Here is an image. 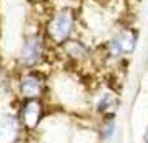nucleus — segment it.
<instances>
[{
    "label": "nucleus",
    "instance_id": "nucleus-1",
    "mask_svg": "<svg viewBox=\"0 0 148 143\" xmlns=\"http://www.w3.org/2000/svg\"><path fill=\"white\" fill-rule=\"evenodd\" d=\"M138 40H140V35H138L136 28L121 27L112 35L110 40H107L101 45V50H103L101 55H103L105 62L121 63L125 58H128L130 55L136 52Z\"/></svg>",
    "mask_w": 148,
    "mask_h": 143
},
{
    "label": "nucleus",
    "instance_id": "nucleus-2",
    "mask_svg": "<svg viewBox=\"0 0 148 143\" xmlns=\"http://www.w3.org/2000/svg\"><path fill=\"white\" fill-rule=\"evenodd\" d=\"M75 25H77L75 12L72 8H62L57 14L52 15V18L48 20L47 28H45V37L52 45L62 47L68 40L73 38Z\"/></svg>",
    "mask_w": 148,
    "mask_h": 143
},
{
    "label": "nucleus",
    "instance_id": "nucleus-3",
    "mask_svg": "<svg viewBox=\"0 0 148 143\" xmlns=\"http://www.w3.org/2000/svg\"><path fill=\"white\" fill-rule=\"evenodd\" d=\"M120 107L121 100L118 92L108 85L95 90L88 98V108H90V113L95 116V120L107 118V116H116Z\"/></svg>",
    "mask_w": 148,
    "mask_h": 143
},
{
    "label": "nucleus",
    "instance_id": "nucleus-4",
    "mask_svg": "<svg viewBox=\"0 0 148 143\" xmlns=\"http://www.w3.org/2000/svg\"><path fill=\"white\" fill-rule=\"evenodd\" d=\"M47 57V37L30 34L25 37L18 53V65L23 70H37Z\"/></svg>",
    "mask_w": 148,
    "mask_h": 143
},
{
    "label": "nucleus",
    "instance_id": "nucleus-5",
    "mask_svg": "<svg viewBox=\"0 0 148 143\" xmlns=\"http://www.w3.org/2000/svg\"><path fill=\"white\" fill-rule=\"evenodd\" d=\"M48 78L42 70H25L18 78V95L22 100H45Z\"/></svg>",
    "mask_w": 148,
    "mask_h": 143
},
{
    "label": "nucleus",
    "instance_id": "nucleus-6",
    "mask_svg": "<svg viewBox=\"0 0 148 143\" xmlns=\"http://www.w3.org/2000/svg\"><path fill=\"white\" fill-rule=\"evenodd\" d=\"M17 115L27 135L38 131L47 116L45 100H22L17 108Z\"/></svg>",
    "mask_w": 148,
    "mask_h": 143
},
{
    "label": "nucleus",
    "instance_id": "nucleus-7",
    "mask_svg": "<svg viewBox=\"0 0 148 143\" xmlns=\"http://www.w3.org/2000/svg\"><path fill=\"white\" fill-rule=\"evenodd\" d=\"M25 135L17 112L0 113V143H22Z\"/></svg>",
    "mask_w": 148,
    "mask_h": 143
},
{
    "label": "nucleus",
    "instance_id": "nucleus-8",
    "mask_svg": "<svg viewBox=\"0 0 148 143\" xmlns=\"http://www.w3.org/2000/svg\"><path fill=\"white\" fill-rule=\"evenodd\" d=\"M62 50L67 57L68 60L75 63V65H85L88 62L93 60L95 57V52L92 50L90 45H87L85 42L78 40V38H72L68 40L65 45H62Z\"/></svg>",
    "mask_w": 148,
    "mask_h": 143
},
{
    "label": "nucleus",
    "instance_id": "nucleus-9",
    "mask_svg": "<svg viewBox=\"0 0 148 143\" xmlns=\"http://www.w3.org/2000/svg\"><path fill=\"white\" fill-rule=\"evenodd\" d=\"M95 136L97 143H115L118 136V120L116 116H107L95 120Z\"/></svg>",
    "mask_w": 148,
    "mask_h": 143
},
{
    "label": "nucleus",
    "instance_id": "nucleus-10",
    "mask_svg": "<svg viewBox=\"0 0 148 143\" xmlns=\"http://www.w3.org/2000/svg\"><path fill=\"white\" fill-rule=\"evenodd\" d=\"M7 85H8L7 75H5V72H3V70H2V68H0V92H2V90L5 88V87H7Z\"/></svg>",
    "mask_w": 148,
    "mask_h": 143
},
{
    "label": "nucleus",
    "instance_id": "nucleus-11",
    "mask_svg": "<svg viewBox=\"0 0 148 143\" xmlns=\"http://www.w3.org/2000/svg\"><path fill=\"white\" fill-rule=\"evenodd\" d=\"M141 143H148V123H147V127H145V130H143V136H141Z\"/></svg>",
    "mask_w": 148,
    "mask_h": 143
}]
</instances>
